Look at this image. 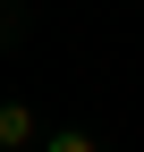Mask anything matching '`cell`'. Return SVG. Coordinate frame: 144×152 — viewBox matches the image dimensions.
Masks as SVG:
<instances>
[{"instance_id":"obj_1","label":"cell","mask_w":144,"mask_h":152,"mask_svg":"<svg viewBox=\"0 0 144 152\" xmlns=\"http://www.w3.org/2000/svg\"><path fill=\"white\" fill-rule=\"evenodd\" d=\"M26 144H43V118L26 102H0V152H26Z\"/></svg>"},{"instance_id":"obj_2","label":"cell","mask_w":144,"mask_h":152,"mask_svg":"<svg viewBox=\"0 0 144 152\" xmlns=\"http://www.w3.org/2000/svg\"><path fill=\"white\" fill-rule=\"evenodd\" d=\"M43 152H102L85 127H43Z\"/></svg>"},{"instance_id":"obj_3","label":"cell","mask_w":144,"mask_h":152,"mask_svg":"<svg viewBox=\"0 0 144 152\" xmlns=\"http://www.w3.org/2000/svg\"><path fill=\"white\" fill-rule=\"evenodd\" d=\"M0 34H9V0H0Z\"/></svg>"}]
</instances>
